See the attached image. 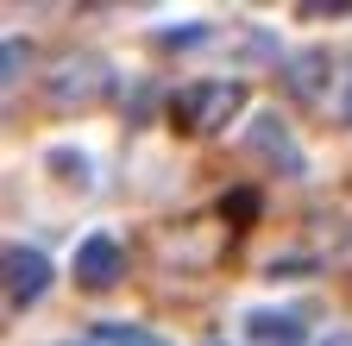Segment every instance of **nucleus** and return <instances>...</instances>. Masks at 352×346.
<instances>
[{
	"mask_svg": "<svg viewBox=\"0 0 352 346\" xmlns=\"http://www.w3.org/2000/svg\"><path fill=\"white\" fill-rule=\"evenodd\" d=\"M51 164L63 170V177H76V183H88V164H82V158H69V151H51Z\"/></svg>",
	"mask_w": 352,
	"mask_h": 346,
	"instance_id": "nucleus-10",
	"label": "nucleus"
},
{
	"mask_svg": "<svg viewBox=\"0 0 352 346\" xmlns=\"http://www.w3.org/2000/svg\"><path fill=\"white\" fill-rule=\"evenodd\" d=\"M120 271H126V252H120L113 233H88V239L76 246V283H82V290H113Z\"/></svg>",
	"mask_w": 352,
	"mask_h": 346,
	"instance_id": "nucleus-3",
	"label": "nucleus"
},
{
	"mask_svg": "<svg viewBox=\"0 0 352 346\" xmlns=\"http://www.w3.org/2000/svg\"><path fill=\"white\" fill-rule=\"evenodd\" d=\"M19 69H25V45H19V38H7V69H0V76L19 82Z\"/></svg>",
	"mask_w": 352,
	"mask_h": 346,
	"instance_id": "nucleus-11",
	"label": "nucleus"
},
{
	"mask_svg": "<svg viewBox=\"0 0 352 346\" xmlns=\"http://www.w3.org/2000/svg\"><path fill=\"white\" fill-rule=\"evenodd\" d=\"M245 340L252 346H302L308 340V321L289 315V309H252L245 315Z\"/></svg>",
	"mask_w": 352,
	"mask_h": 346,
	"instance_id": "nucleus-5",
	"label": "nucleus"
},
{
	"mask_svg": "<svg viewBox=\"0 0 352 346\" xmlns=\"http://www.w3.org/2000/svg\"><path fill=\"white\" fill-rule=\"evenodd\" d=\"M95 340H101V346H170V340H157V334H145V327H126V321H101Z\"/></svg>",
	"mask_w": 352,
	"mask_h": 346,
	"instance_id": "nucleus-8",
	"label": "nucleus"
},
{
	"mask_svg": "<svg viewBox=\"0 0 352 346\" xmlns=\"http://www.w3.org/2000/svg\"><path fill=\"white\" fill-rule=\"evenodd\" d=\"M63 346H76V340H63Z\"/></svg>",
	"mask_w": 352,
	"mask_h": 346,
	"instance_id": "nucleus-13",
	"label": "nucleus"
},
{
	"mask_svg": "<svg viewBox=\"0 0 352 346\" xmlns=\"http://www.w3.org/2000/svg\"><path fill=\"white\" fill-rule=\"evenodd\" d=\"M44 290H51V258L38 246H7V302L13 309H32Z\"/></svg>",
	"mask_w": 352,
	"mask_h": 346,
	"instance_id": "nucleus-4",
	"label": "nucleus"
},
{
	"mask_svg": "<svg viewBox=\"0 0 352 346\" xmlns=\"http://www.w3.org/2000/svg\"><path fill=\"white\" fill-rule=\"evenodd\" d=\"M239 107H245V82L239 76H201V82L170 95V126L176 133H214V126H227Z\"/></svg>",
	"mask_w": 352,
	"mask_h": 346,
	"instance_id": "nucleus-1",
	"label": "nucleus"
},
{
	"mask_svg": "<svg viewBox=\"0 0 352 346\" xmlns=\"http://www.w3.org/2000/svg\"><path fill=\"white\" fill-rule=\"evenodd\" d=\"M327 51H302V57H289V69H283V82H289V89L296 95H308V101H321L327 95Z\"/></svg>",
	"mask_w": 352,
	"mask_h": 346,
	"instance_id": "nucleus-7",
	"label": "nucleus"
},
{
	"mask_svg": "<svg viewBox=\"0 0 352 346\" xmlns=\"http://www.w3.org/2000/svg\"><path fill=\"white\" fill-rule=\"evenodd\" d=\"M220 214H227V221H233V227H245V221H252V214H258V195H252V189H233L227 202H220Z\"/></svg>",
	"mask_w": 352,
	"mask_h": 346,
	"instance_id": "nucleus-9",
	"label": "nucleus"
},
{
	"mask_svg": "<svg viewBox=\"0 0 352 346\" xmlns=\"http://www.w3.org/2000/svg\"><path fill=\"white\" fill-rule=\"evenodd\" d=\"M214 346H220V340H214Z\"/></svg>",
	"mask_w": 352,
	"mask_h": 346,
	"instance_id": "nucleus-14",
	"label": "nucleus"
},
{
	"mask_svg": "<svg viewBox=\"0 0 352 346\" xmlns=\"http://www.w3.org/2000/svg\"><path fill=\"white\" fill-rule=\"evenodd\" d=\"M245 145H252V151H264V158H277V164H283V177H302V170H308L302 145L283 133L277 120H252V139H245Z\"/></svg>",
	"mask_w": 352,
	"mask_h": 346,
	"instance_id": "nucleus-6",
	"label": "nucleus"
},
{
	"mask_svg": "<svg viewBox=\"0 0 352 346\" xmlns=\"http://www.w3.org/2000/svg\"><path fill=\"white\" fill-rule=\"evenodd\" d=\"M113 89V69H107V57H95V51H82V57H63L57 69H44V101L51 107H95L101 95Z\"/></svg>",
	"mask_w": 352,
	"mask_h": 346,
	"instance_id": "nucleus-2",
	"label": "nucleus"
},
{
	"mask_svg": "<svg viewBox=\"0 0 352 346\" xmlns=\"http://www.w3.org/2000/svg\"><path fill=\"white\" fill-rule=\"evenodd\" d=\"M346 120H352V69H346Z\"/></svg>",
	"mask_w": 352,
	"mask_h": 346,
	"instance_id": "nucleus-12",
	"label": "nucleus"
}]
</instances>
